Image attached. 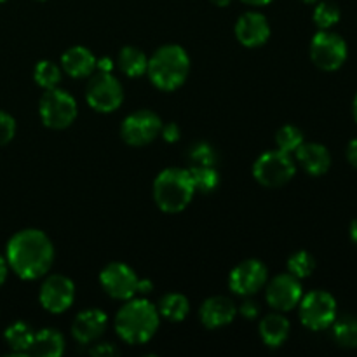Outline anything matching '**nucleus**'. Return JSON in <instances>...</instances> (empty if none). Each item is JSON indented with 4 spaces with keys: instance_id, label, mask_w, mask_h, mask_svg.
<instances>
[{
    "instance_id": "f03ea898",
    "label": "nucleus",
    "mask_w": 357,
    "mask_h": 357,
    "mask_svg": "<svg viewBox=\"0 0 357 357\" xmlns=\"http://www.w3.org/2000/svg\"><path fill=\"white\" fill-rule=\"evenodd\" d=\"M159 310L146 300L129 298L115 317L117 335L128 344H145L159 328Z\"/></svg>"
},
{
    "instance_id": "6e6552de",
    "label": "nucleus",
    "mask_w": 357,
    "mask_h": 357,
    "mask_svg": "<svg viewBox=\"0 0 357 357\" xmlns=\"http://www.w3.org/2000/svg\"><path fill=\"white\" fill-rule=\"evenodd\" d=\"M347 42L338 33L321 30L310 42V58L317 68L324 72H335L347 59Z\"/></svg>"
},
{
    "instance_id": "2eb2a0df",
    "label": "nucleus",
    "mask_w": 357,
    "mask_h": 357,
    "mask_svg": "<svg viewBox=\"0 0 357 357\" xmlns=\"http://www.w3.org/2000/svg\"><path fill=\"white\" fill-rule=\"evenodd\" d=\"M236 37L244 47H260L271 37V26L264 14L244 13L236 23Z\"/></svg>"
},
{
    "instance_id": "f704fd0d",
    "label": "nucleus",
    "mask_w": 357,
    "mask_h": 357,
    "mask_svg": "<svg viewBox=\"0 0 357 357\" xmlns=\"http://www.w3.org/2000/svg\"><path fill=\"white\" fill-rule=\"evenodd\" d=\"M93 356H117L119 351L112 344H100L91 351Z\"/></svg>"
},
{
    "instance_id": "20e7f679",
    "label": "nucleus",
    "mask_w": 357,
    "mask_h": 357,
    "mask_svg": "<svg viewBox=\"0 0 357 357\" xmlns=\"http://www.w3.org/2000/svg\"><path fill=\"white\" fill-rule=\"evenodd\" d=\"M188 169L167 167L153 181V199L164 213H180L190 204L195 194Z\"/></svg>"
},
{
    "instance_id": "4468645a",
    "label": "nucleus",
    "mask_w": 357,
    "mask_h": 357,
    "mask_svg": "<svg viewBox=\"0 0 357 357\" xmlns=\"http://www.w3.org/2000/svg\"><path fill=\"white\" fill-rule=\"evenodd\" d=\"M303 296L300 279L291 274H281L272 279L267 286V302L272 309L279 312H288L295 309Z\"/></svg>"
},
{
    "instance_id": "9b49d317",
    "label": "nucleus",
    "mask_w": 357,
    "mask_h": 357,
    "mask_svg": "<svg viewBox=\"0 0 357 357\" xmlns=\"http://www.w3.org/2000/svg\"><path fill=\"white\" fill-rule=\"evenodd\" d=\"M100 282L105 291L115 300H129L138 289V275L129 265L114 261L107 265L100 274Z\"/></svg>"
},
{
    "instance_id": "79ce46f5",
    "label": "nucleus",
    "mask_w": 357,
    "mask_h": 357,
    "mask_svg": "<svg viewBox=\"0 0 357 357\" xmlns=\"http://www.w3.org/2000/svg\"><path fill=\"white\" fill-rule=\"evenodd\" d=\"M213 3H215L216 7H227V6H230V2H232V0H211Z\"/></svg>"
},
{
    "instance_id": "b1692460",
    "label": "nucleus",
    "mask_w": 357,
    "mask_h": 357,
    "mask_svg": "<svg viewBox=\"0 0 357 357\" xmlns=\"http://www.w3.org/2000/svg\"><path fill=\"white\" fill-rule=\"evenodd\" d=\"M333 338L340 347L357 349V317L342 316L340 319L333 321Z\"/></svg>"
},
{
    "instance_id": "9d476101",
    "label": "nucleus",
    "mask_w": 357,
    "mask_h": 357,
    "mask_svg": "<svg viewBox=\"0 0 357 357\" xmlns=\"http://www.w3.org/2000/svg\"><path fill=\"white\" fill-rule=\"evenodd\" d=\"M160 129H162V121L159 115L150 110H138L126 117V121L122 122L121 135L128 145L145 146L160 135Z\"/></svg>"
},
{
    "instance_id": "393cba45",
    "label": "nucleus",
    "mask_w": 357,
    "mask_h": 357,
    "mask_svg": "<svg viewBox=\"0 0 357 357\" xmlns=\"http://www.w3.org/2000/svg\"><path fill=\"white\" fill-rule=\"evenodd\" d=\"M6 342L13 351L16 352H24L26 354L28 349H30L31 342H33L35 333L31 331V328L26 323H14L10 324L6 330Z\"/></svg>"
},
{
    "instance_id": "a211bd4d",
    "label": "nucleus",
    "mask_w": 357,
    "mask_h": 357,
    "mask_svg": "<svg viewBox=\"0 0 357 357\" xmlns=\"http://www.w3.org/2000/svg\"><path fill=\"white\" fill-rule=\"evenodd\" d=\"M296 159L310 176H323L331 167V153L321 143H305L296 149Z\"/></svg>"
},
{
    "instance_id": "a878e982",
    "label": "nucleus",
    "mask_w": 357,
    "mask_h": 357,
    "mask_svg": "<svg viewBox=\"0 0 357 357\" xmlns=\"http://www.w3.org/2000/svg\"><path fill=\"white\" fill-rule=\"evenodd\" d=\"M188 174H190L192 181H194L195 190L213 192L220 185L218 171L215 169V166H199V164H194L188 169Z\"/></svg>"
},
{
    "instance_id": "c9c22d12",
    "label": "nucleus",
    "mask_w": 357,
    "mask_h": 357,
    "mask_svg": "<svg viewBox=\"0 0 357 357\" xmlns=\"http://www.w3.org/2000/svg\"><path fill=\"white\" fill-rule=\"evenodd\" d=\"M347 160L357 169V138L347 145Z\"/></svg>"
},
{
    "instance_id": "72a5a7b5",
    "label": "nucleus",
    "mask_w": 357,
    "mask_h": 357,
    "mask_svg": "<svg viewBox=\"0 0 357 357\" xmlns=\"http://www.w3.org/2000/svg\"><path fill=\"white\" fill-rule=\"evenodd\" d=\"M241 314H243L246 319H257L258 314H260V305H258L255 300H246V302L241 305Z\"/></svg>"
},
{
    "instance_id": "1a4fd4ad",
    "label": "nucleus",
    "mask_w": 357,
    "mask_h": 357,
    "mask_svg": "<svg viewBox=\"0 0 357 357\" xmlns=\"http://www.w3.org/2000/svg\"><path fill=\"white\" fill-rule=\"evenodd\" d=\"M86 100L91 108L101 114H108L121 107L124 101V91L121 82L110 72H100L87 84Z\"/></svg>"
},
{
    "instance_id": "37998d69",
    "label": "nucleus",
    "mask_w": 357,
    "mask_h": 357,
    "mask_svg": "<svg viewBox=\"0 0 357 357\" xmlns=\"http://www.w3.org/2000/svg\"><path fill=\"white\" fill-rule=\"evenodd\" d=\"M352 114H354V119H356V122H357V94H356V98H354V103H352Z\"/></svg>"
},
{
    "instance_id": "cd10ccee",
    "label": "nucleus",
    "mask_w": 357,
    "mask_h": 357,
    "mask_svg": "<svg viewBox=\"0 0 357 357\" xmlns=\"http://www.w3.org/2000/svg\"><path fill=\"white\" fill-rule=\"evenodd\" d=\"M340 7L335 2H330V0H324V2H319L314 9V23L321 28V30H330L331 26L340 21Z\"/></svg>"
},
{
    "instance_id": "e433bc0d",
    "label": "nucleus",
    "mask_w": 357,
    "mask_h": 357,
    "mask_svg": "<svg viewBox=\"0 0 357 357\" xmlns=\"http://www.w3.org/2000/svg\"><path fill=\"white\" fill-rule=\"evenodd\" d=\"M7 272H9V264H7V258H3L2 255H0V286L6 282Z\"/></svg>"
},
{
    "instance_id": "dca6fc26",
    "label": "nucleus",
    "mask_w": 357,
    "mask_h": 357,
    "mask_svg": "<svg viewBox=\"0 0 357 357\" xmlns=\"http://www.w3.org/2000/svg\"><path fill=\"white\" fill-rule=\"evenodd\" d=\"M108 317L100 309H87L75 317L72 324V335L79 344H91L105 333Z\"/></svg>"
},
{
    "instance_id": "7c9ffc66",
    "label": "nucleus",
    "mask_w": 357,
    "mask_h": 357,
    "mask_svg": "<svg viewBox=\"0 0 357 357\" xmlns=\"http://www.w3.org/2000/svg\"><path fill=\"white\" fill-rule=\"evenodd\" d=\"M190 159L194 160V164H199V166H215L216 160H218V153H216V150L209 143L201 142L192 146Z\"/></svg>"
},
{
    "instance_id": "473e14b6",
    "label": "nucleus",
    "mask_w": 357,
    "mask_h": 357,
    "mask_svg": "<svg viewBox=\"0 0 357 357\" xmlns=\"http://www.w3.org/2000/svg\"><path fill=\"white\" fill-rule=\"evenodd\" d=\"M160 135L164 136V139L169 143H174L180 139V128H178L176 122H169V124L162 126V129H160Z\"/></svg>"
},
{
    "instance_id": "412c9836",
    "label": "nucleus",
    "mask_w": 357,
    "mask_h": 357,
    "mask_svg": "<svg viewBox=\"0 0 357 357\" xmlns=\"http://www.w3.org/2000/svg\"><path fill=\"white\" fill-rule=\"evenodd\" d=\"M63 351H65V340H63L61 333L47 328V330L35 333L33 342H31L26 354L40 357H59L63 354Z\"/></svg>"
},
{
    "instance_id": "58836bf2",
    "label": "nucleus",
    "mask_w": 357,
    "mask_h": 357,
    "mask_svg": "<svg viewBox=\"0 0 357 357\" xmlns=\"http://www.w3.org/2000/svg\"><path fill=\"white\" fill-rule=\"evenodd\" d=\"M152 291V282L149 279H138V289L136 293H150Z\"/></svg>"
},
{
    "instance_id": "bb28decb",
    "label": "nucleus",
    "mask_w": 357,
    "mask_h": 357,
    "mask_svg": "<svg viewBox=\"0 0 357 357\" xmlns=\"http://www.w3.org/2000/svg\"><path fill=\"white\" fill-rule=\"evenodd\" d=\"M33 79L44 89H54L61 82V70L56 63L44 59V61H38L37 66H35Z\"/></svg>"
},
{
    "instance_id": "4c0bfd02",
    "label": "nucleus",
    "mask_w": 357,
    "mask_h": 357,
    "mask_svg": "<svg viewBox=\"0 0 357 357\" xmlns=\"http://www.w3.org/2000/svg\"><path fill=\"white\" fill-rule=\"evenodd\" d=\"M96 68L100 70V72H112V68H114V63H112V59H108V58L96 59Z\"/></svg>"
},
{
    "instance_id": "39448f33",
    "label": "nucleus",
    "mask_w": 357,
    "mask_h": 357,
    "mask_svg": "<svg viewBox=\"0 0 357 357\" xmlns=\"http://www.w3.org/2000/svg\"><path fill=\"white\" fill-rule=\"evenodd\" d=\"M295 173L296 166L291 159V153L282 150L261 153L253 164L255 180L267 188L282 187L295 176Z\"/></svg>"
},
{
    "instance_id": "4be33fe9",
    "label": "nucleus",
    "mask_w": 357,
    "mask_h": 357,
    "mask_svg": "<svg viewBox=\"0 0 357 357\" xmlns=\"http://www.w3.org/2000/svg\"><path fill=\"white\" fill-rule=\"evenodd\" d=\"M119 65L128 77H142L149 68V58L142 49L128 45L119 54Z\"/></svg>"
},
{
    "instance_id": "c85d7f7f",
    "label": "nucleus",
    "mask_w": 357,
    "mask_h": 357,
    "mask_svg": "<svg viewBox=\"0 0 357 357\" xmlns=\"http://www.w3.org/2000/svg\"><path fill=\"white\" fill-rule=\"evenodd\" d=\"M288 268L291 275L298 279H305L312 275V272L316 271V258L309 251H296L295 255L289 257Z\"/></svg>"
},
{
    "instance_id": "aec40b11",
    "label": "nucleus",
    "mask_w": 357,
    "mask_h": 357,
    "mask_svg": "<svg viewBox=\"0 0 357 357\" xmlns=\"http://www.w3.org/2000/svg\"><path fill=\"white\" fill-rule=\"evenodd\" d=\"M291 324L282 314H268L260 323V337L268 347H281L289 337Z\"/></svg>"
},
{
    "instance_id": "f257e3e1",
    "label": "nucleus",
    "mask_w": 357,
    "mask_h": 357,
    "mask_svg": "<svg viewBox=\"0 0 357 357\" xmlns=\"http://www.w3.org/2000/svg\"><path fill=\"white\" fill-rule=\"evenodd\" d=\"M6 258L17 278L33 281L47 274L54 260V248L42 230L26 229L10 237Z\"/></svg>"
},
{
    "instance_id": "a18cd8bd",
    "label": "nucleus",
    "mask_w": 357,
    "mask_h": 357,
    "mask_svg": "<svg viewBox=\"0 0 357 357\" xmlns=\"http://www.w3.org/2000/svg\"><path fill=\"white\" fill-rule=\"evenodd\" d=\"M3 2V0H0V3H2Z\"/></svg>"
},
{
    "instance_id": "c756f323",
    "label": "nucleus",
    "mask_w": 357,
    "mask_h": 357,
    "mask_svg": "<svg viewBox=\"0 0 357 357\" xmlns=\"http://www.w3.org/2000/svg\"><path fill=\"white\" fill-rule=\"evenodd\" d=\"M275 143L282 152H296V149L303 143V131L296 126H282L275 135Z\"/></svg>"
},
{
    "instance_id": "a19ab883",
    "label": "nucleus",
    "mask_w": 357,
    "mask_h": 357,
    "mask_svg": "<svg viewBox=\"0 0 357 357\" xmlns=\"http://www.w3.org/2000/svg\"><path fill=\"white\" fill-rule=\"evenodd\" d=\"M351 239L354 241V244L357 246V218L351 223Z\"/></svg>"
},
{
    "instance_id": "ddd939ff",
    "label": "nucleus",
    "mask_w": 357,
    "mask_h": 357,
    "mask_svg": "<svg viewBox=\"0 0 357 357\" xmlns=\"http://www.w3.org/2000/svg\"><path fill=\"white\" fill-rule=\"evenodd\" d=\"M73 298H75V286L68 278L59 274L49 275L42 284L40 295H38L42 307L52 314H61L70 309Z\"/></svg>"
},
{
    "instance_id": "423d86ee",
    "label": "nucleus",
    "mask_w": 357,
    "mask_h": 357,
    "mask_svg": "<svg viewBox=\"0 0 357 357\" xmlns=\"http://www.w3.org/2000/svg\"><path fill=\"white\" fill-rule=\"evenodd\" d=\"M42 122L51 129H66L77 119V101L66 91L45 89L38 103Z\"/></svg>"
},
{
    "instance_id": "7ed1b4c3",
    "label": "nucleus",
    "mask_w": 357,
    "mask_h": 357,
    "mask_svg": "<svg viewBox=\"0 0 357 357\" xmlns=\"http://www.w3.org/2000/svg\"><path fill=\"white\" fill-rule=\"evenodd\" d=\"M146 72L153 86L162 91H174L187 80L190 72V58L181 45H162L149 59Z\"/></svg>"
},
{
    "instance_id": "2f4dec72",
    "label": "nucleus",
    "mask_w": 357,
    "mask_h": 357,
    "mask_svg": "<svg viewBox=\"0 0 357 357\" xmlns=\"http://www.w3.org/2000/svg\"><path fill=\"white\" fill-rule=\"evenodd\" d=\"M16 135V122L9 114L0 110V146L7 145Z\"/></svg>"
},
{
    "instance_id": "5701e85b",
    "label": "nucleus",
    "mask_w": 357,
    "mask_h": 357,
    "mask_svg": "<svg viewBox=\"0 0 357 357\" xmlns=\"http://www.w3.org/2000/svg\"><path fill=\"white\" fill-rule=\"evenodd\" d=\"M157 310H159V314L164 319L180 323V321H183L188 316L190 305H188L187 296L180 295V293H169V295H166L160 300Z\"/></svg>"
},
{
    "instance_id": "c03bdc74",
    "label": "nucleus",
    "mask_w": 357,
    "mask_h": 357,
    "mask_svg": "<svg viewBox=\"0 0 357 357\" xmlns=\"http://www.w3.org/2000/svg\"><path fill=\"white\" fill-rule=\"evenodd\" d=\"M302 2H305V3H316L317 0H302Z\"/></svg>"
},
{
    "instance_id": "f3484780",
    "label": "nucleus",
    "mask_w": 357,
    "mask_h": 357,
    "mask_svg": "<svg viewBox=\"0 0 357 357\" xmlns=\"http://www.w3.org/2000/svg\"><path fill=\"white\" fill-rule=\"evenodd\" d=\"M237 309L234 302L227 296H211L206 300L201 305L199 316H201V323L209 330H216V328L227 326L236 317Z\"/></svg>"
},
{
    "instance_id": "f8f14e48",
    "label": "nucleus",
    "mask_w": 357,
    "mask_h": 357,
    "mask_svg": "<svg viewBox=\"0 0 357 357\" xmlns=\"http://www.w3.org/2000/svg\"><path fill=\"white\" fill-rule=\"evenodd\" d=\"M268 278L267 267L258 260H244L230 272L229 286L241 296H251L260 291Z\"/></svg>"
},
{
    "instance_id": "6ab92c4d",
    "label": "nucleus",
    "mask_w": 357,
    "mask_h": 357,
    "mask_svg": "<svg viewBox=\"0 0 357 357\" xmlns=\"http://www.w3.org/2000/svg\"><path fill=\"white\" fill-rule=\"evenodd\" d=\"M63 70L68 73L73 79H82V77H89L96 68V58L93 52L82 45H75L70 47L65 54L61 56Z\"/></svg>"
},
{
    "instance_id": "ea45409f",
    "label": "nucleus",
    "mask_w": 357,
    "mask_h": 357,
    "mask_svg": "<svg viewBox=\"0 0 357 357\" xmlns=\"http://www.w3.org/2000/svg\"><path fill=\"white\" fill-rule=\"evenodd\" d=\"M244 3H248V6H255V7H261V6H267V3H271L272 0H243Z\"/></svg>"
},
{
    "instance_id": "0eeeda50",
    "label": "nucleus",
    "mask_w": 357,
    "mask_h": 357,
    "mask_svg": "<svg viewBox=\"0 0 357 357\" xmlns=\"http://www.w3.org/2000/svg\"><path fill=\"white\" fill-rule=\"evenodd\" d=\"M300 319L312 331L326 330L337 319V300L328 291H310L300 300Z\"/></svg>"
}]
</instances>
